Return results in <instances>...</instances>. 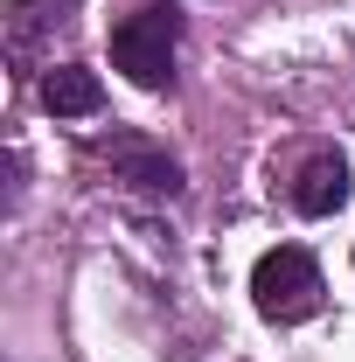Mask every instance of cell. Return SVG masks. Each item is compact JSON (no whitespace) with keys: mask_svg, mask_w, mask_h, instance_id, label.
<instances>
[{"mask_svg":"<svg viewBox=\"0 0 355 362\" xmlns=\"http://www.w3.org/2000/svg\"><path fill=\"white\" fill-rule=\"evenodd\" d=\"M98 153L119 168V181H133L146 195H181V160L175 153H161V146H146V139H112V146H98Z\"/></svg>","mask_w":355,"mask_h":362,"instance_id":"4","label":"cell"},{"mask_svg":"<svg viewBox=\"0 0 355 362\" xmlns=\"http://www.w3.org/2000/svg\"><path fill=\"white\" fill-rule=\"evenodd\" d=\"M286 195H293V209H300V216H334V209L349 202V160H342L334 146H320V153H307Z\"/></svg>","mask_w":355,"mask_h":362,"instance_id":"3","label":"cell"},{"mask_svg":"<svg viewBox=\"0 0 355 362\" xmlns=\"http://www.w3.org/2000/svg\"><path fill=\"white\" fill-rule=\"evenodd\" d=\"M320 265H313V251H300V244H279V251H265L258 265H251V300H258V314L272 320V327H293V320H313L320 314Z\"/></svg>","mask_w":355,"mask_h":362,"instance_id":"1","label":"cell"},{"mask_svg":"<svg viewBox=\"0 0 355 362\" xmlns=\"http://www.w3.org/2000/svg\"><path fill=\"white\" fill-rule=\"evenodd\" d=\"M105 105V84L91 77L84 63H56L42 77V112H56V119H91Z\"/></svg>","mask_w":355,"mask_h":362,"instance_id":"5","label":"cell"},{"mask_svg":"<svg viewBox=\"0 0 355 362\" xmlns=\"http://www.w3.org/2000/svg\"><path fill=\"white\" fill-rule=\"evenodd\" d=\"M175 42H181V21L168 7H146V14H126L112 28V63L139 90H168L175 84Z\"/></svg>","mask_w":355,"mask_h":362,"instance_id":"2","label":"cell"}]
</instances>
